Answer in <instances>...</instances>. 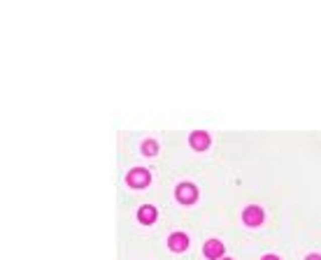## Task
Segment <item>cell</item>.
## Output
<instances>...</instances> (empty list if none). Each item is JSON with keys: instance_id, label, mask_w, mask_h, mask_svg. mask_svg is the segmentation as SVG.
I'll list each match as a JSON object with an SVG mask.
<instances>
[{"instance_id": "8", "label": "cell", "mask_w": 321, "mask_h": 260, "mask_svg": "<svg viewBox=\"0 0 321 260\" xmlns=\"http://www.w3.org/2000/svg\"><path fill=\"white\" fill-rule=\"evenodd\" d=\"M142 151H145L147 156H154V153L158 151V144H156V142H154V139H147L145 144H142Z\"/></svg>"}, {"instance_id": "1", "label": "cell", "mask_w": 321, "mask_h": 260, "mask_svg": "<svg viewBox=\"0 0 321 260\" xmlns=\"http://www.w3.org/2000/svg\"><path fill=\"white\" fill-rule=\"evenodd\" d=\"M126 182H128V186H133V188H145L147 184L152 182V177H149V172H147V169L135 167V169H131V172H128Z\"/></svg>"}, {"instance_id": "4", "label": "cell", "mask_w": 321, "mask_h": 260, "mask_svg": "<svg viewBox=\"0 0 321 260\" xmlns=\"http://www.w3.org/2000/svg\"><path fill=\"white\" fill-rule=\"evenodd\" d=\"M203 253H205L210 260L221 258V255H224V244L219 242V239H210V242L205 244V248H203Z\"/></svg>"}, {"instance_id": "5", "label": "cell", "mask_w": 321, "mask_h": 260, "mask_svg": "<svg viewBox=\"0 0 321 260\" xmlns=\"http://www.w3.org/2000/svg\"><path fill=\"white\" fill-rule=\"evenodd\" d=\"M191 146H194L196 151H205L207 146H210V135L198 130V133L191 135Z\"/></svg>"}, {"instance_id": "9", "label": "cell", "mask_w": 321, "mask_h": 260, "mask_svg": "<svg viewBox=\"0 0 321 260\" xmlns=\"http://www.w3.org/2000/svg\"><path fill=\"white\" fill-rule=\"evenodd\" d=\"M305 260H321V255H316V253H312V255H307Z\"/></svg>"}, {"instance_id": "10", "label": "cell", "mask_w": 321, "mask_h": 260, "mask_svg": "<svg viewBox=\"0 0 321 260\" xmlns=\"http://www.w3.org/2000/svg\"><path fill=\"white\" fill-rule=\"evenodd\" d=\"M263 260H279V258H277V255H266Z\"/></svg>"}, {"instance_id": "6", "label": "cell", "mask_w": 321, "mask_h": 260, "mask_svg": "<svg viewBox=\"0 0 321 260\" xmlns=\"http://www.w3.org/2000/svg\"><path fill=\"white\" fill-rule=\"evenodd\" d=\"M168 244L172 251H184V248L188 246V237L184 235V232H175V235L168 237Z\"/></svg>"}, {"instance_id": "7", "label": "cell", "mask_w": 321, "mask_h": 260, "mask_svg": "<svg viewBox=\"0 0 321 260\" xmlns=\"http://www.w3.org/2000/svg\"><path fill=\"white\" fill-rule=\"evenodd\" d=\"M138 218L142 221V223H154V221H156V207L145 205V207H142V209L138 212Z\"/></svg>"}, {"instance_id": "2", "label": "cell", "mask_w": 321, "mask_h": 260, "mask_svg": "<svg viewBox=\"0 0 321 260\" xmlns=\"http://www.w3.org/2000/svg\"><path fill=\"white\" fill-rule=\"evenodd\" d=\"M175 193H177V200L179 202H184V205H191V202H196V198H198V188L194 186V184H179V186L175 188Z\"/></svg>"}, {"instance_id": "3", "label": "cell", "mask_w": 321, "mask_h": 260, "mask_svg": "<svg viewBox=\"0 0 321 260\" xmlns=\"http://www.w3.org/2000/svg\"><path fill=\"white\" fill-rule=\"evenodd\" d=\"M242 221L247 225H251V228L261 225V223H263V209H261V207H256V205L247 207V209H244V214H242Z\"/></svg>"}, {"instance_id": "11", "label": "cell", "mask_w": 321, "mask_h": 260, "mask_svg": "<svg viewBox=\"0 0 321 260\" xmlns=\"http://www.w3.org/2000/svg\"><path fill=\"white\" fill-rule=\"evenodd\" d=\"M221 260H233V258H221Z\"/></svg>"}]
</instances>
